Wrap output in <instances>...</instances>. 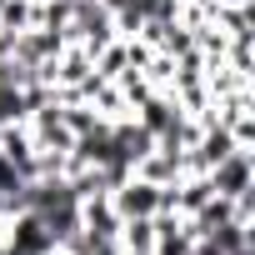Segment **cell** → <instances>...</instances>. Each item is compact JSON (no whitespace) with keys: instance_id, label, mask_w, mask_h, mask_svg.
Wrapping results in <instances>:
<instances>
[{"instance_id":"cell-1","label":"cell","mask_w":255,"mask_h":255,"mask_svg":"<svg viewBox=\"0 0 255 255\" xmlns=\"http://www.w3.org/2000/svg\"><path fill=\"white\" fill-rule=\"evenodd\" d=\"M105 200H110V210H115L120 220H140V215H160V210H170V185L160 190V185L130 175V180H120Z\"/></svg>"},{"instance_id":"cell-2","label":"cell","mask_w":255,"mask_h":255,"mask_svg":"<svg viewBox=\"0 0 255 255\" xmlns=\"http://www.w3.org/2000/svg\"><path fill=\"white\" fill-rule=\"evenodd\" d=\"M205 175H210V190H215L220 200H235V195L255 190V155H250V145L230 150V155H225L220 165H210Z\"/></svg>"},{"instance_id":"cell-3","label":"cell","mask_w":255,"mask_h":255,"mask_svg":"<svg viewBox=\"0 0 255 255\" xmlns=\"http://www.w3.org/2000/svg\"><path fill=\"white\" fill-rule=\"evenodd\" d=\"M120 255H150L155 250V215H140V220H120V235H115Z\"/></svg>"}]
</instances>
